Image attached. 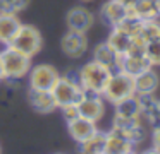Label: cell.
Instances as JSON below:
<instances>
[{
    "mask_svg": "<svg viewBox=\"0 0 160 154\" xmlns=\"http://www.w3.org/2000/svg\"><path fill=\"white\" fill-rule=\"evenodd\" d=\"M126 154H138L136 151H129V152H126Z\"/></svg>",
    "mask_w": 160,
    "mask_h": 154,
    "instance_id": "obj_34",
    "label": "cell"
},
{
    "mask_svg": "<svg viewBox=\"0 0 160 154\" xmlns=\"http://www.w3.org/2000/svg\"><path fill=\"white\" fill-rule=\"evenodd\" d=\"M150 67L152 65L146 60L145 53H124V55H121L117 70L124 72V74L131 75V77H136L138 74H141L143 70H146Z\"/></svg>",
    "mask_w": 160,
    "mask_h": 154,
    "instance_id": "obj_11",
    "label": "cell"
},
{
    "mask_svg": "<svg viewBox=\"0 0 160 154\" xmlns=\"http://www.w3.org/2000/svg\"><path fill=\"white\" fill-rule=\"evenodd\" d=\"M93 14L84 7H72L67 12L66 22L71 31H78V33H86L91 26H93Z\"/></svg>",
    "mask_w": 160,
    "mask_h": 154,
    "instance_id": "obj_10",
    "label": "cell"
},
{
    "mask_svg": "<svg viewBox=\"0 0 160 154\" xmlns=\"http://www.w3.org/2000/svg\"><path fill=\"white\" fill-rule=\"evenodd\" d=\"M29 103L40 113H50L59 108L52 91H42V89H31L29 91Z\"/></svg>",
    "mask_w": 160,
    "mask_h": 154,
    "instance_id": "obj_18",
    "label": "cell"
},
{
    "mask_svg": "<svg viewBox=\"0 0 160 154\" xmlns=\"http://www.w3.org/2000/svg\"><path fill=\"white\" fill-rule=\"evenodd\" d=\"M115 27H119V29L124 31L126 34H129L131 38H134V36H139V34H141L143 21L141 19H136V17H128V16H126V19L122 21L119 26H115Z\"/></svg>",
    "mask_w": 160,
    "mask_h": 154,
    "instance_id": "obj_23",
    "label": "cell"
},
{
    "mask_svg": "<svg viewBox=\"0 0 160 154\" xmlns=\"http://www.w3.org/2000/svg\"><path fill=\"white\" fill-rule=\"evenodd\" d=\"M102 154H107V152H102Z\"/></svg>",
    "mask_w": 160,
    "mask_h": 154,
    "instance_id": "obj_37",
    "label": "cell"
},
{
    "mask_svg": "<svg viewBox=\"0 0 160 154\" xmlns=\"http://www.w3.org/2000/svg\"><path fill=\"white\" fill-rule=\"evenodd\" d=\"M93 60L97 62V63L107 67L108 70L115 72L119 68V60H121V55H119L117 51H115L114 48L107 43V41H103V43H100V44H97V46H95V50H93Z\"/></svg>",
    "mask_w": 160,
    "mask_h": 154,
    "instance_id": "obj_13",
    "label": "cell"
},
{
    "mask_svg": "<svg viewBox=\"0 0 160 154\" xmlns=\"http://www.w3.org/2000/svg\"><path fill=\"white\" fill-rule=\"evenodd\" d=\"M139 36L145 40V43L160 40V21L158 19L143 21V27H141V34Z\"/></svg>",
    "mask_w": 160,
    "mask_h": 154,
    "instance_id": "obj_22",
    "label": "cell"
},
{
    "mask_svg": "<svg viewBox=\"0 0 160 154\" xmlns=\"http://www.w3.org/2000/svg\"><path fill=\"white\" fill-rule=\"evenodd\" d=\"M28 3L29 0H0V12L18 16L19 12H22L28 7Z\"/></svg>",
    "mask_w": 160,
    "mask_h": 154,
    "instance_id": "obj_24",
    "label": "cell"
},
{
    "mask_svg": "<svg viewBox=\"0 0 160 154\" xmlns=\"http://www.w3.org/2000/svg\"><path fill=\"white\" fill-rule=\"evenodd\" d=\"M4 81V70H2V63H0V82Z\"/></svg>",
    "mask_w": 160,
    "mask_h": 154,
    "instance_id": "obj_31",
    "label": "cell"
},
{
    "mask_svg": "<svg viewBox=\"0 0 160 154\" xmlns=\"http://www.w3.org/2000/svg\"><path fill=\"white\" fill-rule=\"evenodd\" d=\"M83 98L78 103V110H79V116L88 118L91 122H98L102 116L105 115V99L102 94L90 91H83Z\"/></svg>",
    "mask_w": 160,
    "mask_h": 154,
    "instance_id": "obj_5",
    "label": "cell"
},
{
    "mask_svg": "<svg viewBox=\"0 0 160 154\" xmlns=\"http://www.w3.org/2000/svg\"><path fill=\"white\" fill-rule=\"evenodd\" d=\"M60 111H62V116H64V120H66L67 123H69L71 120H74V118H78V116H79V110H78V105H74V103L60 106Z\"/></svg>",
    "mask_w": 160,
    "mask_h": 154,
    "instance_id": "obj_26",
    "label": "cell"
},
{
    "mask_svg": "<svg viewBox=\"0 0 160 154\" xmlns=\"http://www.w3.org/2000/svg\"><path fill=\"white\" fill-rule=\"evenodd\" d=\"M102 96H103L105 101L112 103V105L134 96V77H131V75L124 74L121 70L112 72Z\"/></svg>",
    "mask_w": 160,
    "mask_h": 154,
    "instance_id": "obj_3",
    "label": "cell"
},
{
    "mask_svg": "<svg viewBox=\"0 0 160 154\" xmlns=\"http://www.w3.org/2000/svg\"><path fill=\"white\" fill-rule=\"evenodd\" d=\"M138 154H160V151H157V149H148V151H143V152H138Z\"/></svg>",
    "mask_w": 160,
    "mask_h": 154,
    "instance_id": "obj_30",
    "label": "cell"
},
{
    "mask_svg": "<svg viewBox=\"0 0 160 154\" xmlns=\"http://www.w3.org/2000/svg\"><path fill=\"white\" fill-rule=\"evenodd\" d=\"M107 43L117 51L119 55H124L129 51L131 48V43H132V38L129 34H126L124 31H121L119 27H112L110 34L107 38Z\"/></svg>",
    "mask_w": 160,
    "mask_h": 154,
    "instance_id": "obj_20",
    "label": "cell"
},
{
    "mask_svg": "<svg viewBox=\"0 0 160 154\" xmlns=\"http://www.w3.org/2000/svg\"><path fill=\"white\" fill-rule=\"evenodd\" d=\"M42 43H43L42 34H40V31L36 29V27L21 24L18 34L14 36V40L11 41L9 46L14 48V50H18V51H21L22 55H26V57L31 58V57H35V55L40 51Z\"/></svg>",
    "mask_w": 160,
    "mask_h": 154,
    "instance_id": "obj_4",
    "label": "cell"
},
{
    "mask_svg": "<svg viewBox=\"0 0 160 154\" xmlns=\"http://www.w3.org/2000/svg\"><path fill=\"white\" fill-rule=\"evenodd\" d=\"M60 48L62 51L71 58H79L86 53L88 50V40H86V33H78V31H67L62 36L60 41Z\"/></svg>",
    "mask_w": 160,
    "mask_h": 154,
    "instance_id": "obj_8",
    "label": "cell"
},
{
    "mask_svg": "<svg viewBox=\"0 0 160 154\" xmlns=\"http://www.w3.org/2000/svg\"><path fill=\"white\" fill-rule=\"evenodd\" d=\"M115 2H119V3H122V5L128 9V7H131V5H134L136 3V0H115Z\"/></svg>",
    "mask_w": 160,
    "mask_h": 154,
    "instance_id": "obj_29",
    "label": "cell"
},
{
    "mask_svg": "<svg viewBox=\"0 0 160 154\" xmlns=\"http://www.w3.org/2000/svg\"><path fill=\"white\" fill-rule=\"evenodd\" d=\"M160 87V75L155 67L143 70L134 77V94H157Z\"/></svg>",
    "mask_w": 160,
    "mask_h": 154,
    "instance_id": "obj_9",
    "label": "cell"
},
{
    "mask_svg": "<svg viewBox=\"0 0 160 154\" xmlns=\"http://www.w3.org/2000/svg\"><path fill=\"white\" fill-rule=\"evenodd\" d=\"M157 2V7H158V12H160V0H155Z\"/></svg>",
    "mask_w": 160,
    "mask_h": 154,
    "instance_id": "obj_33",
    "label": "cell"
},
{
    "mask_svg": "<svg viewBox=\"0 0 160 154\" xmlns=\"http://www.w3.org/2000/svg\"><path fill=\"white\" fill-rule=\"evenodd\" d=\"M83 2H91V0H83Z\"/></svg>",
    "mask_w": 160,
    "mask_h": 154,
    "instance_id": "obj_35",
    "label": "cell"
},
{
    "mask_svg": "<svg viewBox=\"0 0 160 154\" xmlns=\"http://www.w3.org/2000/svg\"><path fill=\"white\" fill-rule=\"evenodd\" d=\"M145 57L152 67H160V40L150 41L145 46Z\"/></svg>",
    "mask_w": 160,
    "mask_h": 154,
    "instance_id": "obj_25",
    "label": "cell"
},
{
    "mask_svg": "<svg viewBox=\"0 0 160 154\" xmlns=\"http://www.w3.org/2000/svg\"><path fill=\"white\" fill-rule=\"evenodd\" d=\"M21 27V21L16 14H4L0 12V43L9 46L14 36Z\"/></svg>",
    "mask_w": 160,
    "mask_h": 154,
    "instance_id": "obj_17",
    "label": "cell"
},
{
    "mask_svg": "<svg viewBox=\"0 0 160 154\" xmlns=\"http://www.w3.org/2000/svg\"><path fill=\"white\" fill-rule=\"evenodd\" d=\"M129 151H134V146L126 139L124 135L112 128L110 132H105V147L103 152L107 154H126Z\"/></svg>",
    "mask_w": 160,
    "mask_h": 154,
    "instance_id": "obj_15",
    "label": "cell"
},
{
    "mask_svg": "<svg viewBox=\"0 0 160 154\" xmlns=\"http://www.w3.org/2000/svg\"><path fill=\"white\" fill-rule=\"evenodd\" d=\"M128 16V9L122 3L115 2V0H107L100 9V17L107 26L115 27L122 22Z\"/></svg>",
    "mask_w": 160,
    "mask_h": 154,
    "instance_id": "obj_12",
    "label": "cell"
},
{
    "mask_svg": "<svg viewBox=\"0 0 160 154\" xmlns=\"http://www.w3.org/2000/svg\"><path fill=\"white\" fill-rule=\"evenodd\" d=\"M152 147L157 151H160V123L155 125L152 130Z\"/></svg>",
    "mask_w": 160,
    "mask_h": 154,
    "instance_id": "obj_28",
    "label": "cell"
},
{
    "mask_svg": "<svg viewBox=\"0 0 160 154\" xmlns=\"http://www.w3.org/2000/svg\"><path fill=\"white\" fill-rule=\"evenodd\" d=\"M66 81H69L71 84H76L81 87V77H79V70H67L66 74L62 75Z\"/></svg>",
    "mask_w": 160,
    "mask_h": 154,
    "instance_id": "obj_27",
    "label": "cell"
},
{
    "mask_svg": "<svg viewBox=\"0 0 160 154\" xmlns=\"http://www.w3.org/2000/svg\"><path fill=\"white\" fill-rule=\"evenodd\" d=\"M67 128H69V133L78 144L86 140L88 137H91L95 132H98L97 128V122H91L88 118H83V116H78V118L71 120L67 123Z\"/></svg>",
    "mask_w": 160,
    "mask_h": 154,
    "instance_id": "obj_14",
    "label": "cell"
},
{
    "mask_svg": "<svg viewBox=\"0 0 160 154\" xmlns=\"http://www.w3.org/2000/svg\"><path fill=\"white\" fill-rule=\"evenodd\" d=\"M0 63L4 70V79L19 81L31 70V58L11 46H5L4 51H0Z\"/></svg>",
    "mask_w": 160,
    "mask_h": 154,
    "instance_id": "obj_2",
    "label": "cell"
},
{
    "mask_svg": "<svg viewBox=\"0 0 160 154\" xmlns=\"http://www.w3.org/2000/svg\"><path fill=\"white\" fill-rule=\"evenodd\" d=\"M115 116L114 118H121V120H139L141 116V106H139L138 98L131 96V98H126L122 101L115 103Z\"/></svg>",
    "mask_w": 160,
    "mask_h": 154,
    "instance_id": "obj_19",
    "label": "cell"
},
{
    "mask_svg": "<svg viewBox=\"0 0 160 154\" xmlns=\"http://www.w3.org/2000/svg\"><path fill=\"white\" fill-rule=\"evenodd\" d=\"M0 154H2V149H0Z\"/></svg>",
    "mask_w": 160,
    "mask_h": 154,
    "instance_id": "obj_36",
    "label": "cell"
},
{
    "mask_svg": "<svg viewBox=\"0 0 160 154\" xmlns=\"http://www.w3.org/2000/svg\"><path fill=\"white\" fill-rule=\"evenodd\" d=\"M52 94L53 98H55V103L57 106H64V105H71V103H74V105H78V103L81 101V98H83V87H79V86L76 84H71L69 81H66V79L60 75L59 81L55 82V86L52 87Z\"/></svg>",
    "mask_w": 160,
    "mask_h": 154,
    "instance_id": "obj_7",
    "label": "cell"
},
{
    "mask_svg": "<svg viewBox=\"0 0 160 154\" xmlns=\"http://www.w3.org/2000/svg\"><path fill=\"white\" fill-rule=\"evenodd\" d=\"M110 75H112V70H108L107 67H103V65L97 63L95 60H91L79 68L81 87H83V91L102 94L108 82V79H110Z\"/></svg>",
    "mask_w": 160,
    "mask_h": 154,
    "instance_id": "obj_1",
    "label": "cell"
},
{
    "mask_svg": "<svg viewBox=\"0 0 160 154\" xmlns=\"http://www.w3.org/2000/svg\"><path fill=\"white\" fill-rule=\"evenodd\" d=\"M105 147V132H95L86 140L79 142V154H102Z\"/></svg>",
    "mask_w": 160,
    "mask_h": 154,
    "instance_id": "obj_21",
    "label": "cell"
},
{
    "mask_svg": "<svg viewBox=\"0 0 160 154\" xmlns=\"http://www.w3.org/2000/svg\"><path fill=\"white\" fill-rule=\"evenodd\" d=\"M157 111H158V115H160V99L157 101Z\"/></svg>",
    "mask_w": 160,
    "mask_h": 154,
    "instance_id": "obj_32",
    "label": "cell"
},
{
    "mask_svg": "<svg viewBox=\"0 0 160 154\" xmlns=\"http://www.w3.org/2000/svg\"><path fill=\"white\" fill-rule=\"evenodd\" d=\"M60 74L52 65H36L29 70V86L31 89H42V91H52L55 82L59 81Z\"/></svg>",
    "mask_w": 160,
    "mask_h": 154,
    "instance_id": "obj_6",
    "label": "cell"
},
{
    "mask_svg": "<svg viewBox=\"0 0 160 154\" xmlns=\"http://www.w3.org/2000/svg\"><path fill=\"white\" fill-rule=\"evenodd\" d=\"M128 17H136L141 21L158 19L160 12L155 0H136L134 5L128 7Z\"/></svg>",
    "mask_w": 160,
    "mask_h": 154,
    "instance_id": "obj_16",
    "label": "cell"
}]
</instances>
